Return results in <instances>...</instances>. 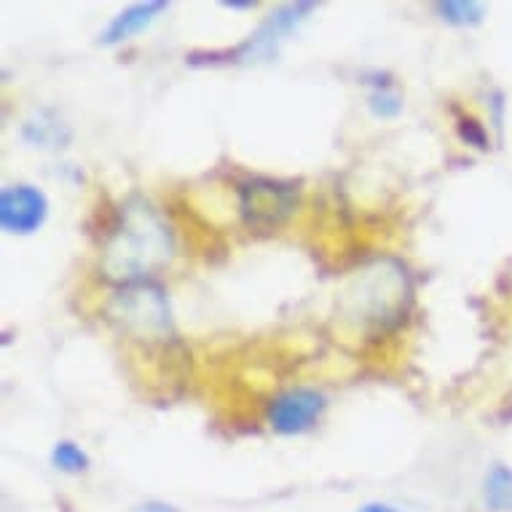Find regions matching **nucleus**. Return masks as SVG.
I'll list each match as a JSON object with an SVG mask.
<instances>
[{
	"mask_svg": "<svg viewBox=\"0 0 512 512\" xmlns=\"http://www.w3.org/2000/svg\"><path fill=\"white\" fill-rule=\"evenodd\" d=\"M314 11V3H290V6H282L271 14L266 22H263L255 35H250V41L239 46L234 54L228 57H236L239 62H252V59L271 57L277 51V43L285 38L287 33H293L295 27L301 25L303 19L309 17Z\"/></svg>",
	"mask_w": 512,
	"mask_h": 512,
	"instance_id": "nucleus-7",
	"label": "nucleus"
},
{
	"mask_svg": "<svg viewBox=\"0 0 512 512\" xmlns=\"http://www.w3.org/2000/svg\"><path fill=\"white\" fill-rule=\"evenodd\" d=\"M411 303V279L397 261H378L344 290L341 314L360 328L387 330L405 317Z\"/></svg>",
	"mask_w": 512,
	"mask_h": 512,
	"instance_id": "nucleus-2",
	"label": "nucleus"
},
{
	"mask_svg": "<svg viewBox=\"0 0 512 512\" xmlns=\"http://www.w3.org/2000/svg\"><path fill=\"white\" fill-rule=\"evenodd\" d=\"M51 464L57 467V470L68 472V475H81V472L89 470V456H86L84 448H78L76 443H70V440H59L54 445V451H51Z\"/></svg>",
	"mask_w": 512,
	"mask_h": 512,
	"instance_id": "nucleus-11",
	"label": "nucleus"
},
{
	"mask_svg": "<svg viewBox=\"0 0 512 512\" xmlns=\"http://www.w3.org/2000/svg\"><path fill=\"white\" fill-rule=\"evenodd\" d=\"M370 110L378 118H395L403 110V100L392 89H376V92L370 94Z\"/></svg>",
	"mask_w": 512,
	"mask_h": 512,
	"instance_id": "nucleus-12",
	"label": "nucleus"
},
{
	"mask_svg": "<svg viewBox=\"0 0 512 512\" xmlns=\"http://www.w3.org/2000/svg\"><path fill=\"white\" fill-rule=\"evenodd\" d=\"M172 228L145 199L121 207L118 226L102 247L100 271L118 285H140L172 261Z\"/></svg>",
	"mask_w": 512,
	"mask_h": 512,
	"instance_id": "nucleus-1",
	"label": "nucleus"
},
{
	"mask_svg": "<svg viewBox=\"0 0 512 512\" xmlns=\"http://www.w3.org/2000/svg\"><path fill=\"white\" fill-rule=\"evenodd\" d=\"M49 218V199L27 183L6 185L0 194V226L6 234L30 236Z\"/></svg>",
	"mask_w": 512,
	"mask_h": 512,
	"instance_id": "nucleus-5",
	"label": "nucleus"
},
{
	"mask_svg": "<svg viewBox=\"0 0 512 512\" xmlns=\"http://www.w3.org/2000/svg\"><path fill=\"white\" fill-rule=\"evenodd\" d=\"M108 314L121 328L135 333L137 338H164L172 330L167 298L159 287L140 282L126 285L108 303Z\"/></svg>",
	"mask_w": 512,
	"mask_h": 512,
	"instance_id": "nucleus-3",
	"label": "nucleus"
},
{
	"mask_svg": "<svg viewBox=\"0 0 512 512\" xmlns=\"http://www.w3.org/2000/svg\"><path fill=\"white\" fill-rule=\"evenodd\" d=\"M360 512H397L395 507H389V504H378V502H370L365 507H360Z\"/></svg>",
	"mask_w": 512,
	"mask_h": 512,
	"instance_id": "nucleus-14",
	"label": "nucleus"
},
{
	"mask_svg": "<svg viewBox=\"0 0 512 512\" xmlns=\"http://www.w3.org/2000/svg\"><path fill=\"white\" fill-rule=\"evenodd\" d=\"M488 510L494 512H512V470L507 464H494L486 475L483 486Z\"/></svg>",
	"mask_w": 512,
	"mask_h": 512,
	"instance_id": "nucleus-9",
	"label": "nucleus"
},
{
	"mask_svg": "<svg viewBox=\"0 0 512 512\" xmlns=\"http://www.w3.org/2000/svg\"><path fill=\"white\" fill-rule=\"evenodd\" d=\"M239 207L252 228H274L293 212L295 194L290 185L255 177L239 188Z\"/></svg>",
	"mask_w": 512,
	"mask_h": 512,
	"instance_id": "nucleus-4",
	"label": "nucleus"
},
{
	"mask_svg": "<svg viewBox=\"0 0 512 512\" xmlns=\"http://www.w3.org/2000/svg\"><path fill=\"white\" fill-rule=\"evenodd\" d=\"M459 137H462L467 145H475V148H488L486 129L475 121V118H462L459 121Z\"/></svg>",
	"mask_w": 512,
	"mask_h": 512,
	"instance_id": "nucleus-13",
	"label": "nucleus"
},
{
	"mask_svg": "<svg viewBox=\"0 0 512 512\" xmlns=\"http://www.w3.org/2000/svg\"><path fill=\"white\" fill-rule=\"evenodd\" d=\"M435 11L448 25L456 27H475L486 17V6L475 0H445V3H437Z\"/></svg>",
	"mask_w": 512,
	"mask_h": 512,
	"instance_id": "nucleus-10",
	"label": "nucleus"
},
{
	"mask_svg": "<svg viewBox=\"0 0 512 512\" xmlns=\"http://www.w3.org/2000/svg\"><path fill=\"white\" fill-rule=\"evenodd\" d=\"M328 408L322 392L309 387H295L274 397L269 405V424L279 435H301L309 432Z\"/></svg>",
	"mask_w": 512,
	"mask_h": 512,
	"instance_id": "nucleus-6",
	"label": "nucleus"
},
{
	"mask_svg": "<svg viewBox=\"0 0 512 512\" xmlns=\"http://www.w3.org/2000/svg\"><path fill=\"white\" fill-rule=\"evenodd\" d=\"M164 9H167L164 0H148V3H135V6H129V9L121 11L118 17L110 19V25L100 33V43H105V46H116V43L121 41H129L132 35H137L140 30H145V27L151 25L153 19L159 17Z\"/></svg>",
	"mask_w": 512,
	"mask_h": 512,
	"instance_id": "nucleus-8",
	"label": "nucleus"
}]
</instances>
